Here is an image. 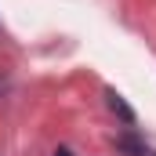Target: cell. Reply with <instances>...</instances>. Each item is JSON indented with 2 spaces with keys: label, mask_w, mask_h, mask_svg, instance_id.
<instances>
[{
  "label": "cell",
  "mask_w": 156,
  "mask_h": 156,
  "mask_svg": "<svg viewBox=\"0 0 156 156\" xmlns=\"http://www.w3.org/2000/svg\"><path fill=\"white\" fill-rule=\"evenodd\" d=\"M105 105H109V109H113V113H116V116L123 120V123H127V127H131V123H134V109H131V105H127V102H123V94H116V91H113V87H109V91H105Z\"/></svg>",
  "instance_id": "7a4b0ae2"
},
{
  "label": "cell",
  "mask_w": 156,
  "mask_h": 156,
  "mask_svg": "<svg viewBox=\"0 0 156 156\" xmlns=\"http://www.w3.org/2000/svg\"><path fill=\"white\" fill-rule=\"evenodd\" d=\"M116 153H120V156H156V149H153V145H145L134 131H127V134H120V138H116Z\"/></svg>",
  "instance_id": "6da1fadb"
},
{
  "label": "cell",
  "mask_w": 156,
  "mask_h": 156,
  "mask_svg": "<svg viewBox=\"0 0 156 156\" xmlns=\"http://www.w3.org/2000/svg\"><path fill=\"white\" fill-rule=\"evenodd\" d=\"M55 156H73V149H66V145H62V149H55Z\"/></svg>",
  "instance_id": "3957f363"
}]
</instances>
